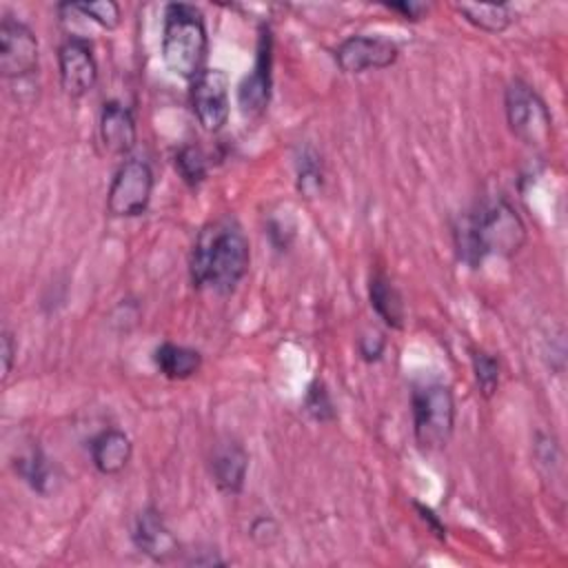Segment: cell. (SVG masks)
Masks as SVG:
<instances>
[{
	"instance_id": "4316f807",
	"label": "cell",
	"mask_w": 568,
	"mask_h": 568,
	"mask_svg": "<svg viewBox=\"0 0 568 568\" xmlns=\"http://www.w3.org/2000/svg\"><path fill=\"white\" fill-rule=\"evenodd\" d=\"M0 355H2V373H4V377H9V373L13 368V357H16V342L9 331H2Z\"/></svg>"
},
{
	"instance_id": "7402d4cb",
	"label": "cell",
	"mask_w": 568,
	"mask_h": 568,
	"mask_svg": "<svg viewBox=\"0 0 568 568\" xmlns=\"http://www.w3.org/2000/svg\"><path fill=\"white\" fill-rule=\"evenodd\" d=\"M473 371H475V379H477L481 395L493 397L499 386V362L484 351H475L473 353Z\"/></svg>"
},
{
	"instance_id": "2e32d148",
	"label": "cell",
	"mask_w": 568,
	"mask_h": 568,
	"mask_svg": "<svg viewBox=\"0 0 568 568\" xmlns=\"http://www.w3.org/2000/svg\"><path fill=\"white\" fill-rule=\"evenodd\" d=\"M368 297L373 311L379 315V320L390 326V328H402L404 326V300L397 286L384 275L375 273L368 282Z\"/></svg>"
},
{
	"instance_id": "d4e9b609",
	"label": "cell",
	"mask_w": 568,
	"mask_h": 568,
	"mask_svg": "<svg viewBox=\"0 0 568 568\" xmlns=\"http://www.w3.org/2000/svg\"><path fill=\"white\" fill-rule=\"evenodd\" d=\"M384 346H386V339L382 333L377 331H368L359 337V355L366 359V362H377L384 353Z\"/></svg>"
},
{
	"instance_id": "9c48e42d",
	"label": "cell",
	"mask_w": 568,
	"mask_h": 568,
	"mask_svg": "<svg viewBox=\"0 0 568 568\" xmlns=\"http://www.w3.org/2000/svg\"><path fill=\"white\" fill-rule=\"evenodd\" d=\"M399 55V47L382 36H351L335 49V62L344 73L386 69Z\"/></svg>"
},
{
	"instance_id": "7a4b0ae2",
	"label": "cell",
	"mask_w": 568,
	"mask_h": 568,
	"mask_svg": "<svg viewBox=\"0 0 568 568\" xmlns=\"http://www.w3.org/2000/svg\"><path fill=\"white\" fill-rule=\"evenodd\" d=\"M526 242V226L519 213L504 197L481 202L462 213L455 224V246L462 262L479 266L486 255L513 257Z\"/></svg>"
},
{
	"instance_id": "ba28073f",
	"label": "cell",
	"mask_w": 568,
	"mask_h": 568,
	"mask_svg": "<svg viewBox=\"0 0 568 568\" xmlns=\"http://www.w3.org/2000/svg\"><path fill=\"white\" fill-rule=\"evenodd\" d=\"M191 106L204 131H220L229 120V75L222 69H204L193 80Z\"/></svg>"
},
{
	"instance_id": "83f0119b",
	"label": "cell",
	"mask_w": 568,
	"mask_h": 568,
	"mask_svg": "<svg viewBox=\"0 0 568 568\" xmlns=\"http://www.w3.org/2000/svg\"><path fill=\"white\" fill-rule=\"evenodd\" d=\"M388 9H393V11H397V13H402L406 20H419L426 11H428V4H424V2H388L386 4Z\"/></svg>"
},
{
	"instance_id": "52a82bcc",
	"label": "cell",
	"mask_w": 568,
	"mask_h": 568,
	"mask_svg": "<svg viewBox=\"0 0 568 568\" xmlns=\"http://www.w3.org/2000/svg\"><path fill=\"white\" fill-rule=\"evenodd\" d=\"M38 69V40L33 31L4 16L0 22V71L7 80L29 78Z\"/></svg>"
},
{
	"instance_id": "603a6c76",
	"label": "cell",
	"mask_w": 568,
	"mask_h": 568,
	"mask_svg": "<svg viewBox=\"0 0 568 568\" xmlns=\"http://www.w3.org/2000/svg\"><path fill=\"white\" fill-rule=\"evenodd\" d=\"M75 11H80L84 18H91L102 29H115L122 20L120 7L113 0H93V2H71Z\"/></svg>"
},
{
	"instance_id": "5b68a950",
	"label": "cell",
	"mask_w": 568,
	"mask_h": 568,
	"mask_svg": "<svg viewBox=\"0 0 568 568\" xmlns=\"http://www.w3.org/2000/svg\"><path fill=\"white\" fill-rule=\"evenodd\" d=\"M506 120L515 138L524 144L541 149L550 142L552 118L541 95L524 80H513L504 93Z\"/></svg>"
},
{
	"instance_id": "5bb4252c",
	"label": "cell",
	"mask_w": 568,
	"mask_h": 568,
	"mask_svg": "<svg viewBox=\"0 0 568 568\" xmlns=\"http://www.w3.org/2000/svg\"><path fill=\"white\" fill-rule=\"evenodd\" d=\"M100 138L109 153L124 155L135 146L138 129L129 106L118 100H109L100 113Z\"/></svg>"
},
{
	"instance_id": "9a60e30c",
	"label": "cell",
	"mask_w": 568,
	"mask_h": 568,
	"mask_svg": "<svg viewBox=\"0 0 568 568\" xmlns=\"http://www.w3.org/2000/svg\"><path fill=\"white\" fill-rule=\"evenodd\" d=\"M133 453V444L124 430L106 428L91 442L93 466L102 475H118L126 468Z\"/></svg>"
},
{
	"instance_id": "7c38bea8",
	"label": "cell",
	"mask_w": 568,
	"mask_h": 568,
	"mask_svg": "<svg viewBox=\"0 0 568 568\" xmlns=\"http://www.w3.org/2000/svg\"><path fill=\"white\" fill-rule=\"evenodd\" d=\"M133 541L140 552L151 557L153 561H166L178 552V539L166 526L164 517L155 508H144L133 528Z\"/></svg>"
},
{
	"instance_id": "30bf717a",
	"label": "cell",
	"mask_w": 568,
	"mask_h": 568,
	"mask_svg": "<svg viewBox=\"0 0 568 568\" xmlns=\"http://www.w3.org/2000/svg\"><path fill=\"white\" fill-rule=\"evenodd\" d=\"M271 64H273V38H271V29L262 27L255 64L237 87V104L244 115L255 118L264 113L271 98Z\"/></svg>"
},
{
	"instance_id": "277c9868",
	"label": "cell",
	"mask_w": 568,
	"mask_h": 568,
	"mask_svg": "<svg viewBox=\"0 0 568 568\" xmlns=\"http://www.w3.org/2000/svg\"><path fill=\"white\" fill-rule=\"evenodd\" d=\"M413 430L422 448L435 450L448 444L455 430V397L446 384L430 382L410 395Z\"/></svg>"
},
{
	"instance_id": "3957f363",
	"label": "cell",
	"mask_w": 568,
	"mask_h": 568,
	"mask_svg": "<svg viewBox=\"0 0 568 568\" xmlns=\"http://www.w3.org/2000/svg\"><path fill=\"white\" fill-rule=\"evenodd\" d=\"M206 44L202 11L186 2L166 4L162 24V60L166 69L184 80H195L204 71Z\"/></svg>"
},
{
	"instance_id": "4fadbf2b",
	"label": "cell",
	"mask_w": 568,
	"mask_h": 568,
	"mask_svg": "<svg viewBox=\"0 0 568 568\" xmlns=\"http://www.w3.org/2000/svg\"><path fill=\"white\" fill-rule=\"evenodd\" d=\"M248 470V455L242 444L226 439L213 448L211 475L215 486L226 495H237L244 488Z\"/></svg>"
},
{
	"instance_id": "e0dca14e",
	"label": "cell",
	"mask_w": 568,
	"mask_h": 568,
	"mask_svg": "<svg viewBox=\"0 0 568 568\" xmlns=\"http://www.w3.org/2000/svg\"><path fill=\"white\" fill-rule=\"evenodd\" d=\"M153 362L158 371L169 379H186L195 375L202 366V355L195 348L164 342L153 351Z\"/></svg>"
},
{
	"instance_id": "44dd1931",
	"label": "cell",
	"mask_w": 568,
	"mask_h": 568,
	"mask_svg": "<svg viewBox=\"0 0 568 568\" xmlns=\"http://www.w3.org/2000/svg\"><path fill=\"white\" fill-rule=\"evenodd\" d=\"M322 186V162L317 153L306 146L300 158H297V189L306 195L313 197Z\"/></svg>"
},
{
	"instance_id": "d6986e66",
	"label": "cell",
	"mask_w": 568,
	"mask_h": 568,
	"mask_svg": "<svg viewBox=\"0 0 568 568\" xmlns=\"http://www.w3.org/2000/svg\"><path fill=\"white\" fill-rule=\"evenodd\" d=\"M457 11L477 29L488 33H499L508 29L513 22V11L508 4H484V2H462L457 4Z\"/></svg>"
},
{
	"instance_id": "8fae6325",
	"label": "cell",
	"mask_w": 568,
	"mask_h": 568,
	"mask_svg": "<svg viewBox=\"0 0 568 568\" xmlns=\"http://www.w3.org/2000/svg\"><path fill=\"white\" fill-rule=\"evenodd\" d=\"M60 84L67 95L80 98L89 93L98 80V64L93 51L82 38H67L58 49Z\"/></svg>"
},
{
	"instance_id": "ac0fdd59",
	"label": "cell",
	"mask_w": 568,
	"mask_h": 568,
	"mask_svg": "<svg viewBox=\"0 0 568 568\" xmlns=\"http://www.w3.org/2000/svg\"><path fill=\"white\" fill-rule=\"evenodd\" d=\"M16 473L40 495L53 493L60 479L55 464H51V459L40 448H31L16 457Z\"/></svg>"
},
{
	"instance_id": "484cf974",
	"label": "cell",
	"mask_w": 568,
	"mask_h": 568,
	"mask_svg": "<svg viewBox=\"0 0 568 568\" xmlns=\"http://www.w3.org/2000/svg\"><path fill=\"white\" fill-rule=\"evenodd\" d=\"M251 537L266 546L271 544L275 537H277V524L271 519V517H257L253 524H251Z\"/></svg>"
},
{
	"instance_id": "ffe728a7",
	"label": "cell",
	"mask_w": 568,
	"mask_h": 568,
	"mask_svg": "<svg viewBox=\"0 0 568 568\" xmlns=\"http://www.w3.org/2000/svg\"><path fill=\"white\" fill-rule=\"evenodd\" d=\"M175 169L189 186H197L206 178V155L202 149L186 144L175 155Z\"/></svg>"
},
{
	"instance_id": "8992f818",
	"label": "cell",
	"mask_w": 568,
	"mask_h": 568,
	"mask_svg": "<svg viewBox=\"0 0 568 568\" xmlns=\"http://www.w3.org/2000/svg\"><path fill=\"white\" fill-rule=\"evenodd\" d=\"M153 193V171L149 162L140 158L124 160L115 171L109 195L106 209L113 217H135L146 211Z\"/></svg>"
},
{
	"instance_id": "cb8c5ba5",
	"label": "cell",
	"mask_w": 568,
	"mask_h": 568,
	"mask_svg": "<svg viewBox=\"0 0 568 568\" xmlns=\"http://www.w3.org/2000/svg\"><path fill=\"white\" fill-rule=\"evenodd\" d=\"M304 408L306 413L315 419V422H331L335 417V406H333V399L326 390V386L322 382H313L306 390V397H304Z\"/></svg>"
},
{
	"instance_id": "6da1fadb",
	"label": "cell",
	"mask_w": 568,
	"mask_h": 568,
	"mask_svg": "<svg viewBox=\"0 0 568 568\" xmlns=\"http://www.w3.org/2000/svg\"><path fill=\"white\" fill-rule=\"evenodd\" d=\"M248 260V240L233 217L209 222L200 231L191 253L193 286L229 293L246 275Z\"/></svg>"
}]
</instances>
